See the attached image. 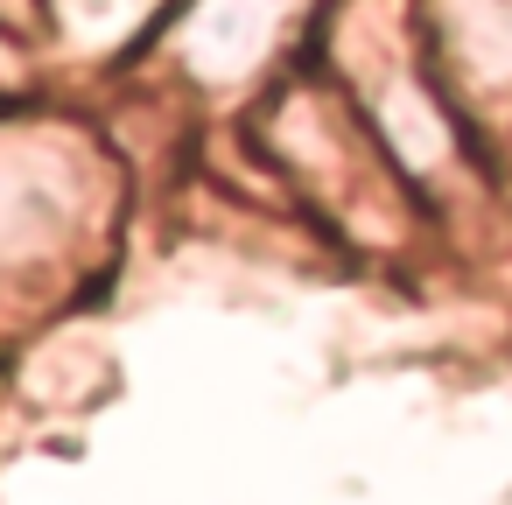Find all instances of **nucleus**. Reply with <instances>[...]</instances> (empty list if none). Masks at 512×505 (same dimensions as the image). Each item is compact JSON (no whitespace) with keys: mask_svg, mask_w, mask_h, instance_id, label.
Masks as SVG:
<instances>
[{"mask_svg":"<svg viewBox=\"0 0 512 505\" xmlns=\"http://www.w3.org/2000/svg\"><path fill=\"white\" fill-rule=\"evenodd\" d=\"M85 176L71 148L43 127L0 134V267H36L64 253L85 225Z\"/></svg>","mask_w":512,"mask_h":505,"instance_id":"obj_1","label":"nucleus"},{"mask_svg":"<svg viewBox=\"0 0 512 505\" xmlns=\"http://www.w3.org/2000/svg\"><path fill=\"white\" fill-rule=\"evenodd\" d=\"M288 0H197L190 22H183V57L197 64V78H246L274 36H281Z\"/></svg>","mask_w":512,"mask_h":505,"instance_id":"obj_2","label":"nucleus"}]
</instances>
